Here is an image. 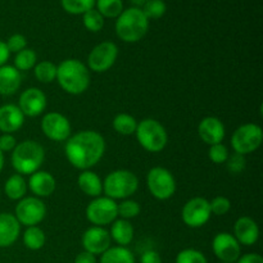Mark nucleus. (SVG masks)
Wrapping results in <instances>:
<instances>
[{
    "instance_id": "nucleus-18",
    "label": "nucleus",
    "mask_w": 263,
    "mask_h": 263,
    "mask_svg": "<svg viewBox=\"0 0 263 263\" xmlns=\"http://www.w3.org/2000/svg\"><path fill=\"white\" fill-rule=\"evenodd\" d=\"M234 236L240 246L252 247L258 241L259 228L249 216H241L234 225Z\"/></svg>"
},
{
    "instance_id": "nucleus-38",
    "label": "nucleus",
    "mask_w": 263,
    "mask_h": 263,
    "mask_svg": "<svg viewBox=\"0 0 263 263\" xmlns=\"http://www.w3.org/2000/svg\"><path fill=\"white\" fill-rule=\"evenodd\" d=\"M211 213L215 216H225L226 213L230 212L231 210V202L229 198L218 195V197L213 198L210 202Z\"/></svg>"
},
{
    "instance_id": "nucleus-29",
    "label": "nucleus",
    "mask_w": 263,
    "mask_h": 263,
    "mask_svg": "<svg viewBox=\"0 0 263 263\" xmlns=\"http://www.w3.org/2000/svg\"><path fill=\"white\" fill-rule=\"evenodd\" d=\"M33 74L41 84H51L57 79V64L50 61H41L33 67Z\"/></svg>"
},
{
    "instance_id": "nucleus-28",
    "label": "nucleus",
    "mask_w": 263,
    "mask_h": 263,
    "mask_svg": "<svg viewBox=\"0 0 263 263\" xmlns=\"http://www.w3.org/2000/svg\"><path fill=\"white\" fill-rule=\"evenodd\" d=\"M112 126L116 133H118L120 135L130 136L135 135L136 127H138V121L135 120V117L128 115V113H118L113 118Z\"/></svg>"
},
{
    "instance_id": "nucleus-25",
    "label": "nucleus",
    "mask_w": 263,
    "mask_h": 263,
    "mask_svg": "<svg viewBox=\"0 0 263 263\" xmlns=\"http://www.w3.org/2000/svg\"><path fill=\"white\" fill-rule=\"evenodd\" d=\"M27 181L25 176L20 174H14L8 177L4 184V193L10 200H21L27 194Z\"/></svg>"
},
{
    "instance_id": "nucleus-46",
    "label": "nucleus",
    "mask_w": 263,
    "mask_h": 263,
    "mask_svg": "<svg viewBox=\"0 0 263 263\" xmlns=\"http://www.w3.org/2000/svg\"><path fill=\"white\" fill-rule=\"evenodd\" d=\"M130 2L133 3L134 7H136V8H143V5L145 4V3L148 2V0H130Z\"/></svg>"
},
{
    "instance_id": "nucleus-37",
    "label": "nucleus",
    "mask_w": 263,
    "mask_h": 263,
    "mask_svg": "<svg viewBox=\"0 0 263 263\" xmlns=\"http://www.w3.org/2000/svg\"><path fill=\"white\" fill-rule=\"evenodd\" d=\"M229 156H230V153H229L228 146L223 145L222 143L211 145L210 149H208V158L216 164L226 163Z\"/></svg>"
},
{
    "instance_id": "nucleus-6",
    "label": "nucleus",
    "mask_w": 263,
    "mask_h": 263,
    "mask_svg": "<svg viewBox=\"0 0 263 263\" xmlns=\"http://www.w3.org/2000/svg\"><path fill=\"white\" fill-rule=\"evenodd\" d=\"M135 136L138 143L149 153H159L168 143V134L159 121L144 118L138 122Z\"/></svg>"
},
{
    "instance_id": "nucleus-9",
    "label": "nucleus",
    "mask_w": 263,
    "mask_h": 263,
    "mask_svg": "<svg viewBox=\"0 0 263 263\" xmlns=\"http://www.w3.org/2000/svg\"><path fill=\"white\" fill-rule=\"evenodd\" d=\"M117 204L118 203H116V200L105 195L94 198L87 204L86 211H85L87 221L92 223V226H100V228L110 225L118 217Z\"/></svg>"
},
{
    "instance_id": "nucleus-16",
    "label": "nucleus",
    "mask_w": 263,
    "mask_h": 263,
    "mask_svg": "<svg viewBox=\"0 0 263 263\" xmlns=\"http://www.w3.org/2000/svg\"><path fill=\"white\" fill-rule=\"evenodd\" d=\"M81 243L85 252H89L94 256H102L107 249L110 248L112 239H110L109 231L105 228L91 226L82 234Z\"/></svg>"
},
{
    "instance_id": "nucleus-10",
    "label": "nucleus",
    "mask_w": 263,
    "mask_h": 263,
    "mask_svg": "<svg viewBox=\"0 0 263 263\" xmlns=\"http://www.w3.org/2000/svg\"><path fill=\"white\" fill-rule=\"evenodd\" d=\"M14 216L21 226L26 228L37 226L43 222L46 216V205L40 198L37 197H25L18 200L14 210Z\"/></svg>"
},
{
    "instance_id": "nucleus-1",
    "label": "nucleus",
    "mask_w": 263,
    "mask_h": 263,
    "mask_svg": "<svg viewBox=\"0 0 263 263\" xmlns=\"http://www.w3.org/2000/svg\"><path fill=\"white\" fill-rule=\"evenodd\" d=\"M105 153V140L94 130H82L71 135L64 145V154L77 170L86 171L97 166Z\"/></svg>"
},
{
    "instance_id": "nucleus-4",
    "label": "nucleus",
    "mask_w": 263,
    "mask_h": 263,
    "mask_svg": "<svg viewBox=\"0 0 263 263\" xmlns=\"http://www.w3.org/2000/svg\"><path fill=\"white\" fill-rule=\"evenodd\" d=\"M116 35L123 43H138L149 30V20L145 17L141 8L130 7L116 18Z\"/></svg>"
},
{
    "instance_id": "nucleus-48",
    "label": "nucleus",
    "mask_w": 263,
    "mask_h": 263,
    "mask_svg": "<svg viewBox=\"0 0 263 263\" xmlns=\"http://www.w3.org/2000/svg\"><path fill=\"white\" fill-rule=\"evenodd\" d=\"M221 263H230V262H221Z\"/></svg>"
},
{
    "instance_id": "nucleus-33",
    "label": "nucleus",
    "mask_w": 263,
    "mask_h": 263,
    "mask_svg": "<svg viewBox=\"0 0 263 263\" xmlns=\"http://www.w3.org/2000/svg\"><path fill=\"white\" fill-rule=\"evenodd\" d=\"M82 23L90 32H99L104 27V17L95 8L82 14Z\"/></svg>"
},
{
    "instance_id": "nucleus-26",
    "label": "nucleus",
    "mask_w": 263,
    "mask_h": 263,
    "mask_svg": "<svg viewBox=\"0 0 263 263\" xmlns=\"http://www.w3.org/2000/svg\"><path fill=\"white\" fill-rule=\"evenodd\" d=\"M99 263H136L135 256L127 247H110L100 256Z\"/></svg>"
},
{
    "instance_id": "nucleus-11",
    "label": "nucleus",
    "mask_w": 263,
    "mask_h": 263,
    "mask_svg": "<svg viewBox=\"0 0 263 263\" xmlns=\"http://www.w3.org/2000/svg\"><path fill=\"white\" fill-rule=\"evenodd\" d=\"M118 58V46L113 41H103L91 49L87 57V68L97 73L109 71Z\"/></svg>"
},
{
    "instance_id": "nucleus-41",
    "label": "nucleus",
    "mask_w": 263,
    "mask_h": 263,
    "mask_svg": "<svg viewBox=\"0 0 263 263\" xmlns=\"http://www.w3.org/2000/svg\"><path fill=\"white\" fill-rule=\"evenodd\" d=\"M17 145V139L13 134H2L0 135V151L3 153H9Z\"/></svg>"
},
{
    "instance_id": "nucleus-8",
    "label": "nucleus",
    "mask_w": 263,
    "mask_h": 263,
    "mask_svg": "<svg viewBox=\"0 0 263 263\" xmlns=\"http://www.w3.org/2000/svg\"><path fill=\"white\" fill-rule=\"evenodd\" d=\"M146 186L152 197L158 200H167L176 193V180L170 170L157 166L146 174Z\"/></svg>"
},
{
    "instance_id": "nucleus-27",
    "label": "nucleus",
    "mask_w": 263,
    "mask_h": 263,
    "mask_svg": "<svg viewBox=\"0 0 263 263\" xmlns=\"http://www.w3.org/2000/svg\"><path fill=\"white\" fill-rule=\"evenodd\" d=\"M23 246L30 251H40L46 243V235L44 230L39 226H30L26 228L22 235Z\"/></svg>"
},
{
    "instance_id": "nucleus-13",
    "label": "nucleus",
    "mask_w": 263,
    "mask_h": 263,
    "mask_svg": "<svg viewBox=\"0 0 263 263\" xmlns=\"http://www.w3.org/2000/svg\"><path fill=\"white\" fill-rule=\"evenodd\" d=\"M41 131L51 141H67L71 136V123L64 115L59 112H48L41 120Z\"/></svg>"
},
{
    "instance_id": "nucleus-19",
    "label": "nucleus",
    "mask_w": 263,
    "mask_h": 263,
    "mask_svg": "<svg viewBox=\"0 0 263 263\" xmlns=\"http://www.w3.org/2000/svg\"><path fill=\"white\" fill-rule=\"evenodd\" d=\"M28 189L33 194V197L37 198H48L55 192L57 181L55 177L48 171H36L30 175V179L27 181Z\"/></svg>"
},
{
    "instance_id": "nucleus-7",
    "label": "nucleus",
    "mask_w": 263,
    "mask_h": 263,
    "mask_svg": "<svg viewBox=\"0 0 263 263\" xmlns=\"http://www.w3.org/2000/svg\"><path fill=\"white\" fill-rule=\"evenodd\" d=\"M263 141L262 127L257 123H244L234 131L231 136V146L234 152L246 157L254 153Z\"/></svg>"
},
{
    "instance_id": "nucleus-31",
    "label": "nucleus",
    "mask_w": 263,
    "mask_h": 263,
    "mask_svg": "<svg viewBox=\"0 0 263 263\" xmlns=\"http://www.w3.org/2000/svg\"><path fill=\"white\" fill-rule=\"evenodd\" d=\"M95 9L104 18H117L123 12L122 0H97Z\"/></svg>"
},
{
    "instance_id": "nucleus-30",
    "label": "nucleus",
    "mask_w": 263,
    "mask_h": 263,
    "mask_svg": "<svg viewBox=\"0 0 263 263\" xmlns=\"http://www.w3.org/2000/svg\"><path fill=\"white\" fill-rule=\"evenodd\" d=\"M37 63V54L32 49H23L20 53L15 54L14 61H13V67L20 72L30 71Z\"/></svg>"
},
{
    "instance_id": "nucleus-47",
    "label": "nucleus",
    "mask_w": 263,
    "mask_h": 263,
    "mask_svg": "<svg viewBox=\"0 0 263 263\" xmlns=\"http://www.w3.org/2000/svg\"><path fill=\"white\" fill-rule=\"evenodd\" d=\"M4 163H5V158H4V153L0 151V174H2L3 168H4Z\"/></svg>"
},
{
    "instance_id": "nucleus-23",
    "label": "nucleus",
    "mask_w": 263,
    "mask_h": 263,
    "mask_svg": "<svg viewBox=\"0 0 263 263\" xmlns=\"http://www.w3.org/2000/svg\"><path fill=\"white\" fill-rule=\"evenodd\" d=\"M110 239L120 247H127L134 240L135 230L131 225L130 221L123 220V218H117L110 223L109 230Z\"/></svg>"
},
{
    "instance_id": "nucleus-2",
    "label": "nucleus",
    "mask_w": 263,
    "mask_h": 263,
    "mask_svg": "<svg viewBox=\"0 0 263 263\" xmlns=\"http://www.w3.org/2000/svg\"><path fill=\"white\" fill-rule=\"evenodd\" d=\"M55 81L67 94L81 95L90 86V71L79 59H64L57 66Z\"/></svg>"
},
{
    "instance_id": "nucleus-21",
    "label": "nucleus",
    "mask_w": 263,
    "mask_h": 263,
    "mask_svg": "<svg viewBox=\"0 0 263 263\" xmlns=\"http://www.w3.org/2000/svg\"><path fill=\"white\" fill-rule=\"evenodd\" d=\"M21 235V223L14 215L0 213V248L12 247Z\"/></svg>"
},
{
    "instance_id": "nucleus-12",
    "label": "nucleus",
    "mask_w": 263,
    "mask_h": 263,
    "mask_svg": "<svg viewBox=\"0 0 263 263\" xmlns=\"http://www.w3.org/2000/svg\"><path fill=\"white\" fill-rule=\"evenodd\" d=\"M211 207L210 200L202 197H194L187 200L181 210L182 222L192 229H198L204 226L210 221Z\"/></svg>"
},
{
    "instance_id": "nucleus-36",
    "label": "nucleus",
    "mask_w": 263,
    "mask_h": 263,
    "mask_svg": "<svg viewBox=\"0 0 263 263\" xmlns=\"http://www.w3.org/2000/svg\"><path fill=\"white\" fill-rule=\"evenodd\" d=\"M175 263H208V259L204 253L198 249L186 248L177 253Z\"/></svg>"
},
{
    "instance_id": "nucleus-17",
    "label": "nucleus",
    "mask_w": 263,
    "mask_h": 263,
    "mask_svg": "<svg viewBox=\"0 0 263 263\" xmlns=\"http://www.w3.org/2000/svg\"><path fill=\"white\" fill-rule=\"evenodd\" d=\"M198 135L203 143L208 144L210 146L220 144L222 143L226 135L225 125L220 118L208 116L203 118L198 125Z\"/></svg>"
},
{
    "instance_id": "nucleus-35",
    "label": "nucleus",
    "mask_w": 263,
    "mask_h": 263,
    "mask_svg": "<svg viewBox=\"0 0 263 263\" xmlns=\"http://www.w3.org/2000/svg\"><path fill=\"white\" fill-rule=\"evenodd\" d=\"M145 17L151 20H159L167 12V5L164 0H148L141 8Z\"/></svg>"
},
{
    "instance_id": "nucleus-20",
    "label": "nucleus",
    "mask_w": 263,
    "mask_h": 263,
    "mask_svg": "<svg viewBox=\"0 0 263 263\" xmlns=\"http://www.w3.org/2000/svg\"><path fill=\"white\" fill-rule=\"evenodd\" d=\"M25 123V115L17 104L8 103L0 107V131L3 134L17 133Z\"/></svg>"
},
{
    "instance_id": "nucleus-44",
    "label": "nucleus",
    "mask_w": 263,
    "mask_h": 263,
    "mask_svg": "<svg viewBox=\"0 0 263 263\" xmlns=\"http://www.w3.org/2000/svg\"><path fill=\"white\" fill-rule=\"evenodd\" d=\"M236 263H263V258L258 253H247L239 257Z\"/></svg>"
},
{
    "instance_id": "nucleus-42",
    "label": "nucleus",
    "mask_w": 263,
    "mask_h": 263,
    "mask_svg": "<svg viewBox=\"0 0 263 263\" xmlns=\"http://www.w3.org/2000/svg\"><path fill=\"white\" fill-rule=\"evenodd\" d=\"M140 263H162L161 254L157 251H153V249H149V251H145L140 257Z\"/></svg>"
},
{
    "instance_id": "nucleus-40",
    "label": "nucleus",
    "mask_w": 263,
    "mask_h": 263,
    "mask_svg": "<svg viewBox=\"0 0 263 263\" xmlns=\"http://www.w3.org/2000/svg\"><path fill=\"white\" fill-rule=\"evenodd\" d=\"M8 46V50L10 53H20L21 50L27 48V39H26L25 35L22 33H14V35L10 36L7 41H5Z\"/></svg>"
},
{
    "instance_id": "nucleus-14",
    "label": "nucleus",
    "mask_w": 263,
    "mask_h": 263,
    "mask_svg": "<svg viewBox=\"0 0 263 263\" xmlns=\"http://www.w3.org/2000/svg\"><path fill=\"white\" fill-rule=\"evenodd\" d=\"M212 251L221 262L235 263L241 256V246L230 233H218L212 240Z\"/></svg>"
},
{
    "instance_id": "nucleus-45",
    "label": "nucleus",
    "mask_w": 263,
    "mask_h": 263,
    "mask_svg": "<svg viewBox=\"0 0 263 263\" xmlns=\"http://www.w3.org/2000/svg\"><path fill=\"white\" fill-rule=\"evenodd\" d=\"M10 57V51L8 50V46L5 41L0 40V67L5 66Z\"/></svg>"
},
{
    "instance_id": "nucleus-3",
    "label": "nucleus",
    "mask_w": 263,
    "mask_h": 263,
    "mask_svg": "<svg viewBox=\"0 0 263 263\" xmlns=\"http://www.w3.org/2000/svg\"><path fill=\"white\" fill-rule=\"evenodd\" d=\"M45 159V151L43 145L35 140H23L17 143L13 149L10 162L17 174L26 176L39 171Z\"/></svg>"
},
{
    "instance_id": "nucleus-39",
    "label": "nucleus",
    "mask_w": 263,
    "mask_h": 263,
    "mask_svg": "<svg viewBox=\"0 0 263 263\" xmlns=\"http://www.w3.org/2000/svg\"><path fill=\"white\" fill-rule=\"evenodd\" d=\"M246 157L238 153H234L233 156H229L228 161H226V166H228L229 172L234 175L241 174L246 170Z\"/></svg>"
},
{
    "instance_id": "nucleus-34",
    "label": "nucleus",
    "mask_w": 263,
    "mask_h": 263,
    "mask_svg": "<svg viewBox=\"0 0 263 263\" xmlns=\"http://www.w3.org/2000/svg\"><path fill=\"white\" fill-rule=\"evenodd\" d=\"M141 207L136 200L131 199H123L120 204H117V213L118 217L123 218V220L130 221L131 218H135L140 215Z\"/></svg>"
},
{
    "instance_id": "nucleus-43",
    "label": "nucleus",
    "mask_w": 263,
    "mask_h": 263,
    "mask_svg": "<svg viewBox=\"0 0 263 263\" xmlns=\"http://www.w3.org/2000/svg\"><path fill=\"white\" fill-rule=\"evenodd\" d=\"M73 263H98V261H97V256L89 253V252L82 251L81 253H79L76 257H74Z\"/></svg>"
},
{
    "instance_id": "nucleus-5",
    "label": "nucleus",
    "mask_w": 263,
    "mask_h": 263,
    "mask_svg": "<svg viewBox=\"0 0 263 263\" xmlns=\"http://www.w3.org/2000/svg\"><path fill=\"white\" fill-rule=\"evenodd\" d=\"M139 189V179L130 170H116L107 175L103 181V193L113 200L133 197Z\"/></svg>"
},
{
    "instance_id": "nucleus-32",
    "label": "nucleus",
    "mask_w": 263,
    "mask_h": 263,
    "mask_svg": "<svg viewBox=\"0 0 263 263\" xmlns=\"http://www.w3.org/2000/svg\"><path fill=\"white\" fill-rule=\"evenodd\" d=\"M97 0H61L62 8L69 14H84L87 10L95 8Z\"/></svg>"
},
{
    "instance_id": "nucleus-22",
    "label": "nucleus",
    "mask_w": 263,
    "mask_h": 263,
    "mask_svg": "<svg viewBox=\"0 0 263 263\" xmlns=\"http://www.w3.org/2000/svg\"><path fill=\"white\" fill-rule=\"evenodd\" d=\"M22 84V74L13 66L5 64L0 67V95L12 97L20 90Z\"/></svg>"
},
{
    "instance_id": "nucleus-24",
    "label": "nucleus",
    "mask_w": 263,
    "mask_h": 263,
    "mask_svg": "<svg viewBox=\"0 0 263 263\" xmlns=\"http://www.w3.org/2000/svg\"><path fill=\"white\" fill-rule=\"evenodd\" d=\"M77 185H79L80 190L84 193L85 195L91 198L102 197L103 194V181L95 172L86 170L82 171L77 177Z\"/></svg>"
},
{
    "instance_id": "nucleus-15",
    "label": "nucleus",
    "mask_w": 263,
    "mask_h": 263,
    "mask_svg": "<svg viewBox=\"0 0 263 263\" xmlns=\"http://www.w3.org/2000/svg\"><path fill=\"white\" fill-rule=\"evenodd\" d=\"M48 107V98L43 90L37 87H28L22 94L20 95L18 99V108L22 110L25 117H37L45 112Z\"/></svg>"
}]
</instances>
